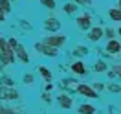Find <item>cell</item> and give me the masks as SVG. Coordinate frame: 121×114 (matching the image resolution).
Returning <instances> with one entry per match:
<instances>
[{
    "label": "cell",
    "instance_id": "cell-5",
    "mask_svg": "<svg viewBox=\"0 0 121 114\" xmlns=\"http://www.w3.org/2000/svg\"><path fill=\"white\" fill-rule=\"evenodd\" d=\"M4 17H6V11L0 8V20H4Z\"/></svg>",
    "mask_w": 121,
    "mask_h": 114
},
{
    "label": "cell",
    "instance_id": "cell-3",
    "mask_svg": "<svg viewBox=\"0 0 121 114\" xmlns=\"http://www.w3.org/2000/svg\"><path fill=\"white\" fill-rule=\"evenodd\" d=\"M99 37H101V30H99V28L90 31V39H99Z\"/></svg>",
    "mask_w": 121,
    "mask_h": 114
},
{
    "label": "cell",
    "instance_id": "cell-8",
    "mask_svg": "<svg viewBox=\"0 0 121 114\" xmlns=\"http://www.w3.org/2000/svg\"><path fill=\"white\" fill-rule=\"evenodd\" d=\"M119 33H121V30H119Z\"/></svg>",
    "mask_w": 121,
    "mask_h": 114
},
{
    "label": "cell",
    "instance_id": "cell-6",
    "mask_svg": "<svg viewBox=\"0 0 121 114\" xmlns=\"http://www.w3.org/2000/svg\"><path fill=\"white\" fill-rule=\"evenodd\" d=\"M77 2H79V4H84V6H88V4H90V0H77Z\"/></svg>",
    "mask_w": 121,
    "mask_h": 114
},
{
    "label": "cell",
    "instance_id": "cell-7",
    "mask_svg": "<svg viewBox=\"0 0 121 114\" xmlns=\"http://www.w3.org/2000/svg\"><path fill=\"white\" fill-rule=\"evenodd\" d=\"M119 9H121V0H119Z\"/></svg>",
    "mask_w": 121,
    "mask_h": 114
},
{
    "label": "cell",
    "instance_id": "cell-1",
    "mask_svg": "<svg viewBox=\"0 0 121 114\" xmlns=\"http://www.w3.org/2000/svg\"><path fill=\"white\" fill-rule=\"evenodd\" d=\"M108 15H110L112 20H121V9H110Z\"/></svg>",
    "mask_w": 121,
    "mask_h": 114
},
{
    "label": "cell",
    "instance_id": "cell-4",
    "mask_svg": "<svg viewBox=\"0 0 121 114\" xmlns=\"http://www.w3.org/2000/svg\"><path fill=\"white\" fill-rule=\"evenodd\" d=\"M64 11H68V13H73V11H75V4H68V6H64Z\"/></svg>",
    "mask_w": 121,
    "mask_h": 114
},
{
    "label": "cell",
    "instance_id": "cell-2",
    "mask_svg": "<svg viewBox=\"0 0 121 114\" xmlns=\"http://www.w3.org/2000/svg\"><path fill=\"white\" fill-rule=\"evenodd\" d=\"M40 2H42V6H46V8H50V9L55 8V0H40Z\"/></svg>",
    "mask_w": 121,
    "mask_h": 114
}]
</instances>
